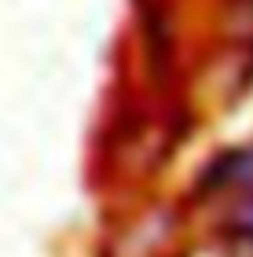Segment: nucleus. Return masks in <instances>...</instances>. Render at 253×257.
Masks as SVG:
<instances>
[{"label":"nucleus","mask_w":253,"mask_h":257,"mask_svg":"<svg viewBox=\"0 0 253 257\" xmlns=\"http://www.w3.org/2000/svg\"><path fill=\"white\" fill-rule=\"evenodd\" d=\"M238 220H242V228H246L249 235H253V202H249V206L242 209V217H238Z\"/></svg>","instance_id":"nucleus-1"}]
</instances>
